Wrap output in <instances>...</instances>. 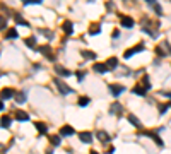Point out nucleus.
Masks as SVG:
<instances>
[{"label":"nucleus","mask_w":171,"mask_h":154,"mask_svg":"<svg viewBox=\"0 0 171 154\" xmlns=\"http://www.w3.org/2000/svg\"><path fill=\"white\" fill-rule=\"evenodd\" d=\"M55 86L58 87L60 94H64V96H69L70 93H74V91H72V87H69V86L65 84L64 80L60 79V77H55Z\"/></svg>","instance_id":"obj_1"},{"label":"nucleus","mask_w":171,"mask_h":154,"mask_svg":"<svg viewBox=\"0 0 171 154\" xmlns=\"http://www.w3.org/2000/svg\"><path fill=\"white\" fill-rule=\"evenodd\" d=\"M108 89H110L111 96L118 98L120 94H123V91H125V87H123V86H120V84H110V86H108Z\"/></svg>","instance_id":"obj_2"},{"label":"nucleus","mask_w":171,"mask_h":154,"mask_svg":"<svg viewBox=\"0 0 171 154\" xmlns=\"http://www.w3.org/2000/svg\"><path fill=\"white\" fill-rule=\"evenodd\" d=\"M139 52H144V45H139V46H134V48H130V50H127V52L123 53V57H125V58H130L132 55L139 53Z\"/></svg>","instance_id":"obj_3"},{"label":"nucleus","mask_w":171,"mask_h":154,"mask_svg":"<svg viewBox=\"0 0 171 154\" xmlns=\"http://www.w3.org/2000/svg\"><path fill=\"white\" fill-rule=\"evenodd\" d=\"M75 134V130H74V127H70V125H64V127L60 128V135L62 137H70V135H74Z\"/></svg>","instance_id":"obj_4"},{"label":"nucleus","mask_w":171,"mask_h":154,"mask_svg":"<svg viewBox=\"0 0 171 154\" xmlns=\"http://www.w3.org/2000/svg\"><path fill=\"white\" fill-rule=\"evenodd\" d=\"M14 118H16L17 122H27V120H29V115H27L26 112H22V110H16Z\"/></svg>","instance_id":"obj_5"},{"label":"nucleus","mask_w":171,"mask_h":154,"mask_svg":"<svg viewBox=\"0 0 171 154\" xmlns=\"http://www.w3.org/2000/svg\"><path fill=\"white\" fill-rule=\"evenodd\" d=\"M55 72L58 75H62V77H70V75H72V72H70L69 69L62 67V65H55Z\"/></svg>","instance_id":"obj_6"},{"label":"nucleus","mask_w":171,"mask_h":154,"mask_svg":"<svg viewBox=\"0 0 171 154\" xmlns=\"http://www.w3.org/2000/svg\"><path fill=\"white\" fill-rule=\"evenodd\" d=\"M14 94H16V93H14V89H11V87H4V89L0 91V98H2V99H11Z\"/></svg>","instance_id":"obj_7"},{"label":"nucleus","mask_w":171,"mask_h":154,"mask_svg":"<svg viewBox=\"0 0 171 154\" xmlns=\"http://www.w3.org/2000/svg\"><path fill=\"white\" fill-rule=\"evenodd\" d=\"M134 19L132 17H128V16H122V26L123 27H127V29H132L134 27Z\"/></svg>","instance_id":"obj_8"},{"label":"nucleus","mask_w":171,"mask_h":154,"mask_svg":"<svg viewBox=\"0 0 171 154\" xmlns=\"http://www.w3.org/2000/svg\"><path fill=\"white\" fill-rule=\"evenodd\" d=\"M39 52H41V53L45 55V57H46L48 60H55V57L51 55V48H50L48 45H45V46H41V48H39Z\"/></svg>","instance_id":"obj_9"},{"label":"nucleus","mask_w":171,"mask_h":154,"mask_svg":"<svg viewBox=\"0 0 171 154\" xmlns=\"http://www.w3.org/2000/svg\"><path fill=\"white\" fill-rule=\"evenodd\" d=\"M79 139H80V142H84V144H91L92 142V135L89 132H80Z\"/></svg>","instance_id":"obj_10"},{"label":"nucleus","mask_w":171,"mask_h":154,"mask_svg":"<svg viewBox=\"0 0 171 154\" xmlns=\"http://www.w3.org/2000/svg\"><path fill=\"white\" fill-rule=\"evenodd\" d=\"M128 122L132 123V125H134V127H137V128H142V122H140L139 118L135 117V115H132V113H130V115H128Z\"/></svg>","instance_id":"obj_11"},{"label":"nucleus","mask_w":171,"mask_h":154,"mask_svg":"<svg viewBox=\"0 0 171 154\" xmlns=\"http://www.w3.org/2000/svg\"><path fill=\"white\" fill-rule=\"evenodd\" d=\"M110 113L111 115H122V105L120 103H113L110 106Z\"/></svg>","instance_id":"obj_12"},{"label":"nucleus","mask_w":171,"mask_h":154,"mask_svg":"<svg viewBox=\"0 0 171 154\" xmlns=\"http://www.w3.org/2000/svg\"><path fill=\"white\" fill-rule=\"evenodd\" d=\"M145 135H147V137H151V139H152V140H154V142L157 144V146H164V142L161 140V137H159V135H157V134H156V132H147V134H145Z\"/></svg>","instance_id":"obj_13"},{"label":"nucleus","mask_w":171,"mask_h":154,"mask_svg":"<svg viewBox=\"0 0 171 154\" xmlns=\"http://www.w3.org/2000/svg\"><path fill=\"white\" fill-rule=\"evenodd\" d=\"M117 65H118V58H115V57H111V58H108V60H106V67H108V70H115V69H117Z\"/></svg>","instance_id":"obj_14"},{"label":"nucleus","mask_w":171,"mask_h":154,"mask_svg":"<svg viewBox=\"0 0 171 154\" xmlns=\"http://www.w3.org/2000/svg\"><path fill=\"white\" fill-rule=\"evenodd\" d=\"M94 72H99V74H106L108 72V67H106V64H94Z\"/></svg>","instance_id":"obj_15"},{"label":"nucleus","mask_w":171,"mask_h":154,"mask_svg":"<svg viewBox=\"0 0 171 154\" xmlns=\"http://www.w3.org/2000/svg\"><path fill=\"white\" fill-rule=\"evenodd\" d=\"M14 21H16L17 24H21V26H26V27H29V22H27V21H24L21 14H14Z\"/></svg>","instance_id":"obj_16"},{"label":"nucleus","mask_w":171,"mask_h":154,"mask_svg":"<svg viewBox=\"0 0 171 154\" xmlns=\"http://www.w3.org/2000/svg\"><path fill=\"white\" fill-rule=\"evenodd\" d=\"M132 93H134V94H137V96H145V93H147V91H145L140 84H137L134 89H132Z\"/></svg>","instance_id":"obj_17"},{"label":"nucleus","mask_w":171,"mask_h":154,"mask_svg":"<svg viewBox=\"0 0 171 154\" xmlns=\"http://www.w3.org/2000/svg\"><path fill=\"white\" fill-rule=\"evenodd\" d=\"M99 33H101V26H99V24H91V27H89V34L94 36V34H99Z\"/></svg>","instance_id":"obj_18"},{"label":"nucleus","mask_w":171,"mask_h":154,"mask_svg":"<svg viewBox=\"0 0 171 154\" xmlns=\"http://www.w3.org/2000/svg\"><path fill=\"white\" fill-rule=\"evenodd\" d=\"M80 55H82L84 58H87V60H94V58H96V53H94V52H91V50H84Z\"/></svg>","instance_id":"obj_19"},{"label":"nucleus","mask_w":171,"mask_h":154,"mask_svg":"<svg viewBox=\"0 0 171 154\" xmlns=\"http://www.w3.org/2000/svg\"><path fill=\"white\" fill-rule=\"evenodd\" d=\"M96 137L99 139L101 142H108V140H110V135H108L106 132H103V130H99V132L96 134Z\"/></svg>","instance_id":"obj_20"},{"label":"nucleus","mask_w":171,"mask_h":154,"mask_svg":"<svg viewBox=\"0 0 171 154\" xmlns=\"http://www.w3.org/2000/svg\"><path fill=\"white\" fill-rule=\"evenodd\" d=\"M11 122H12L11 117H2V118H0V125H2L4 128H9V127H11Z\"/></svg>","instance_id":"obj_21"},{"label":"nucleus","mask_w":171,"mask_h":154,"mask_svg":"<svg viewBox=\"0 0 171 154\" xmlns=\"http://www.w3.org/2000/svg\"><path fill=\"white\" fill-rule=\"evenodd\" d=\"M34 127L38 128V132H39V134H46V130H48V128H46V125H45V123H41V122H34Z\"/></svg>","instance_id":"obj_22"},{"label":"nucleus","mask_w":171,"mask_h":154,"mask_svg":"<svg viewBox=\"0 0 171 154\" xmlns=\"http://www.w3.org/2000/svg\"><path fill=\"white\" fill-rule=\"evenodd\" d=\"M19 34H17V31L14 29V27H11L9 31H7V34H5V39H14V38H17Z\"/></svg>","instance_id":"obj_23"},{"label":"nucleus","mask_w":171,"mask_h":154,"mask_svg":"<svg viewBox=\"0 0 171 154\" xmlns=\"http://www.w3.org/2000/svg\"><path fill=\"white\" fill-rule=\"evenodd\" d=\"M24 43H26V45H27L29 48H36V38H34V36L26 38V39H24Z\"/></svg>","instance_id":"obj_24"},{"label":"nucleus","mask_w":171,"mask_h":154,"mask_svg":"<svg viewBox=\"0 0 171 154\" xmlns=\"http://www.w3.org/2000/svg\"><path fill=\"white\" fill-rule=\"evenodd\" d=\"M64 31L69 33V34H72V33H74V26H72V22H69V21L64 22Z\"/></svg>","instance_id":"obj_25"},{"label":"nucleus","mask_w":171,"mask_h":154,"mask_svg":"<svg viewBox=\"0 0 171 154\" xmlns=\"http://www.w3.org/2000/svg\"><path fill=\"white\" fill-rule=\"evenodd\" d=\"M50 142L53 144V146H58L62 142V135H50Z\"/></svg>","instance_id":"obj_26"},{"label":"nucleus","mask_w":171,"mask_h":154,"mask_svg":"<svg viewBox=\"0 0 171 154\" xmlns=\"http://www.w3.org/2000/svg\"><path fill=\"white\" fill-rule=\"evenodd\" d=\"M16 101L19 103V105L26 103V94H24V93H16Z\"/></svg>","instance_id":"obj_27"},{"label":"nucleus","mask_w":171,"mask_h":154,"mask_svg":"<svg viewBox=\"0 0 171 154\" xmlns=\"http://www.w3.org/2000/svg\"><path fill=\"white\" fill-rule=\"evenodd\" d=\"M142 87H144L145 91H149L151 89V82H149V77H147V75H144V77H142Z\"/></svg>","instance_id":"obj_28"},{"label":"nucleus","mask_w":171,"mask_h":154,"mask_svg":"<svg viewBox=\"0 0 171 154\" xmlns=\"http://www.w3.org/2000/svg\"><path fill=\"white\" fill-rule=\"evenodd\" d=\"M89 103H91V99H89L87 96H82V98H79V105H80V106H87Z\"/></svg>","instance_id":"obj_29"},{"label":"nucleus","mask_w":171,"mask_h":154,"mask_svg":"<svg viewBox=\"0 0 171 154\" xmlns=\"http://www.w3.org/2000/svg\"><path fill=\"white\" fill-rule=\"evenodd\" d=\"M168 108H171V105H161V106H159V113H161V115L166 113V112H168Z\"/></svg>","instance_id":"obj_30"},{"label":"nucleus","mask_w":171,"mask_h":154,"mask_svg":"<svg viewBox=\"0 0 171 154\" xmlns=\"http://www.w3.org/2000/svg\"><path fill=\"white\" fill-rule=\"evenodd\" d=\"M75 75H77V79H79V82H82V79H84V72H82V70H77V72H75Z\"/></svg>","instance_id":"obj_31"},{"label":"nucleus","mask_w":171,"mask_h":154,"mask_svg":"<svg viewBox=\"0 0 171 154\" xmlns=\"http://www.w3.org/2000/svg\"><path fill=\"white\" fill-rule=\"evenodd\" d=\"M5 24H7V22H5V17H2V16H0V29H5Z\"/></svg>","instance_id":"obj_32"},{"label":"nucleus","mask_w":171,"mask_h":154,"mask_svg":"<svg viewBox=\"0 0 171 154\" xmlns=\"http://www.w3.org/2000/svg\"><path fill=\"white\" fill-rule=\"evenodd\" d=\"M24 4H41L43 0H22Z\"/></svg>","instance_id":"obj_33"},{"label":"nucleus","mask_w":171,"mask_h":154,"mask_svg":"<svg viewBox=\"0 0 171 154\" xmlns=\"http://www.w3.org/2000/svg\"><path fill=\"white\" fill-rule=\"evenodd\" d=\"M154 9H156V14H157V16H161V14H163V12H161V7H159V5H156Z\"/></svg>","instance_id":"obj_34"},{"label":"nucleus","mask_w":171,"mask_h":154,"mask_svg":"<svg viewBox=\"0 0 171 154\" xmlns=\"http://www.w3.org/2000/svg\"><path fill=\"white\" fill-rule=\"evenodd\" d=\"M106 152H108V154H113V152H115V147H113V146H110V149H108Z\"/></svg>","instance_id":"obj_35"},{"label":"nucleus","mask_w":171,"mask_h":154,"mask_svg":"<svg viewBox=\"0 0 171 154\" xmlns=\"http://www.w3.org/2000/svg\"><path fill=\"white\" fill-rule=\"evenodd\" d=\"M118 36H120V31H118V29L117 31H113V38H118Z\"/></svg>","instance_id":"obj_36"},{"label":"nucleus","mask_w":171,"mask_h":154,"mask_svg":"<svg viewBox=\"0 0 171 154\" xmlns=\"http://www.w3.org/2000/svg\"><path fill=\"white\" fill-rule=\"evenodd\" d=\"M161 94H163V96H168V98L171 99V93H161Z\"/></svg>","instance_id":"obj_37"},{"label":"nucleus","mask_w":171,"mask_h":154,"mask_svg":"<svg viewBox=\"0 0 171 154\" xmlns=\"http://www.w3.org/2000/svg\"><path fill=\"white\" fill-rule=\"evenodd\" d=\"M4 110H5V108H4V103L0 101V112H4Z\"/></svg>","instance_id":"obj_38"},{"label":"nucleus","mask_w":171,"mask_h":154,"mask_svg":"<svg viewBox=\"0 0 171 154\" xmlns=\"http://www.w3.org/2000/svg\"><path fill=\"white\" fill-rule=\"evenodd\" d=\"M89 154H99V152H96V151H94V149H92V151H91V152H89Z\"/></svg>","instance_id":"obj_39"},{"label":"nucleus","mask_w":171,"mask_h":154,"mask_svg":"<svg viewBox=\"0 0 171 154\" xmlns=\"http://www.w3.org/2000/svg\"><path fill=\"white\" fill-rule=\"evenodd\" d=\"M145 2H149V4H154L156 0H145Z\"/></svg>","instance_id":"obj_40"}]
</instances>
